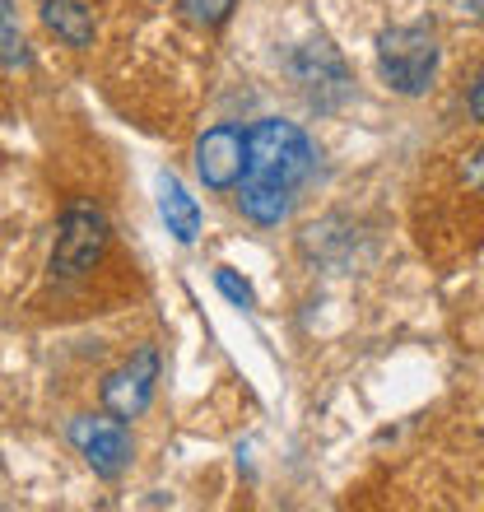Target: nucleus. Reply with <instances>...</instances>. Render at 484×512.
<instances>
[{
    "label": "nucleus",
    "instance_id": "nucleus-12",
    "mask_svg": "<svg viewBox=\"0 0 484 512\" xmlns=\"http://www.w3.org/2000/svg\"><path fill=\"white\" fill-rule=\"evenodd\" d=\"M215 284H219V294L229 298V303H238V308H252V303H256V298H252V284L238 280V275H233L229 266H219V270H215Z\"/></svg>",
    "mask_w": 484,
    "mask_h": 512
},
{
    "label": "nucleus",
    "instance_id": "nucleus-7",
    "mask_svg": "<svg viewBox=\"0 0 484 512\" xmlns=\"http://www.w3.org/2000/svg\"><path fill=\"white\" fill-rule=\"evenodd\" d=\"M294 75L317 103H322V89H345V61L331 52V42H308L294 56Z\"/></svg>",
    "mask_w": 484,
    "mask_h": 512
},
{
    "label": "nucleus",
    "instance_id": "nucleus-8",
    "mask_svg": "<svg viewBox=\"0 0 484 512\" xmlns=\"http://www.w3.org/2000/svg\"><path fill=\"white\" fill-rule=\"evenodd\" d=\"M38 14L47 33H56L70 47H94V10L84 0H38Z\"/></svg>",
    "mask_w": 484,
    "mask_h": 512
},
{
    "label": "nucleus",
    "instance_id": "nucleus-1",
    "mask_svg": "<svg viewBox=\"0 0 484 512\" xmlns=\"http://www.w3.org/2000/svg\"><path fill=\"white\" fill-rule=\"evenodd\" d=\"M312 163H317L312 140L294 122L266 117V122H256L247 131V177H256V182L294 191L312 173Z\"/></svg>",
    "mask_w": 484,
    "mask_h": 512
},
{
    "label": "nucleus",
    "instance_id": "nucleus-3",
    "mask_svg": "<svg viewBox=\"0 0 484 512\" xmlns=\"http://www.w3.org/2000/svg\"><path fill=\"white\" fill-rule=\"evenodd\" d=\"M108 247V219L89 201H70L56 219V243H52V270L56 275H84L98 266V256Z\"/></svg>",
    "mask_w": 484,
    "mask_h": 512
},
{
    "label": "nucleus",
    "instance_id": "nucleus-13",
    "mask_svg": "<svg viewBox=\"0 0 484 512\" xmlns=\"http://www.w3.org/2000/svg\"><path fill=\"white\" fill-rule=\"evenodd\" d=\"M19 61H24V42L14 28V0H5V70H14Z\"/></svg>",
    "mask_w": 484,
    "mask_h": 512
},
{
    "label": "nucleus",
    "instance_id": "nucleus-14",
    "mask_svg": "<svg viewBox=\"0 0 484 512\" xmlns=\"http://www.w3.org/2000/svg\"><path fill=\"white\" fill-rule=\"evenodd\" d=\"M466 182H471L475 191H484V145L475 149L471 159H466Z\"/></svg>",
    "mask_w": 484,
    "mask_h": 512
},
{
    "label": "nucleus",
    "instance_id": "nucleus-6",
    "mask_svg": "<svg viewBox=\"0 0 484 512\" xmlns=\"http://www.w3.org/2000/svg\"><path fill=\"white\" fill-rule=\"evenodd\" d=\"M154 382H159V354L140 350L131 354L117 373H108L103 382V410L117 419H135L145 415V405L154 401Z\"/></svg>",
    "mask_w": 484,
    "mask_h": 512
},
{
    "label": "nucleus",
    "instance_id": "nucleus-15",
    "mask_svg": "<svg viewBox=\"0 0 484 512\" xmlns=\"http://www.w3.org/2000/svg\"><path fill=\"white\" fill-rule=\"evenodd\" d=\"M471 117L475 122H484V75L471 84Z\"/></svg>",
    "mask_w": 484,
    "mask_h": 512
},
{
    "label": "nucleus",
    "instance_id": "nucleus-9",
    "mask_svg": "<svg viewBox=\"0 0 484 512\" xmlns=\"http://www.w3.org/2000/svg\"><path fill=\"white\" fill-rule=\"evenodd\" d=\"M159 210H163V219H168V233H173L177 243H196L201 210H196V201L187 196V187H182L177 177H159Z\"/></svg>",
    "mask_w": 484,
    "mask_h": 512
},
{
    "label": "nucleus",
    "instance_id": "nucleus-5",
    "mask_svg": "<svg viewBox=\"0 0 484 512\" xmlns=\"http://www.w3.org/2000/svg\"><path fill=\"white\" fill-rule=\"evenodd\" d=\"M126 419H94L84 415L70 424V438H75V447L84 452V461L94 466V475H103V480H117L126 466H131V438H126V429H121Z\"/></svg>",
    "mask_w": 484,
    "mask_h": 512
},
{
    "label": "nucleus",
    "instance_id": "nucleus-11",
    "mask_svg": "<svg viewBox=\"0 0 484 512\" xmlns=\"http://www.w3.org/2000/svg\"><path fill=\"white\" fill-rule=\"evenodd\" d=\"M177 10L196 28H219L233 14V0H177Z\"/></svg>",
    "mask_w": 484,
    "mask_h": 512
},
{
    "label": "nucleus",
    "instance_id": "nucleus-16",
    "mask_svg": "<svg viewBox=\"0 0 484 512\" xmlns=\"http://www.w3.org/2000/svg\"><path fill=\"white\" fill-rule=\"evenodd\" d=\"M461 14H475V19H484V0H452Z\"/></svg>",
    "mask_w": 484,
    "mask_h": 512
},
{
    "label": "nucleus",
    "instance_id": "nucleus-4",
    "mask_svg": "<svg viewBox=\"0 0 484 512\" xmlns=\"http://www.w3.org/2000/svg\"><path fill=\"white\" fill-rule=\"evenodd\" d=\"M196 173L205 187L229 191L247 177V131L238 126H215L196 140Z\"/></svg>",
    "mask_w": 484,
    "mask_h": 512
},
{
    "label": "nucleus",
    "instance_id": "nucleus-10",
    "mask_svg": "<svg viewBox=\"0 0 484 512\" xmlns=\"http://www.w3.org/2000/svg\"><path fill=\"white\" fill-rule=\"evenodd\" d=\"M238 210L252 224L270 229V224H280L289 215V191L284 187H270V182H256V177H242L238 182Z\"/></svg>",
    "mask_w": 484,
    "mask_h": 512
},
{
    "label": "nucleus",
    "instance_id": "nucleus-2",
    "mask_svg": "<svg viewBox=\"0 0 484 512\" xmlns=\"http://www.w3.org/2000/svg\"><path fill=\"white\" fill-rule=\"evenodd\" d=\"M377 75L396 89V94H424L438 75V38L424 24L387 28L377 38Z\"/></svg>",
    "mask_w": 484,
    "mask_h": 512
}]
</instances>
